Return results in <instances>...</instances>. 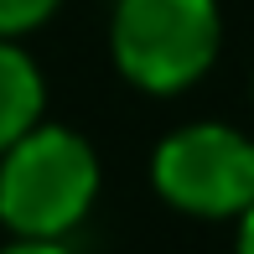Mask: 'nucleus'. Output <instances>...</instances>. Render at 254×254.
<instances>
[{
  "mask_svg": "<svg viewBox=\"0 0 254 254\" xmlns=\"http://www.w3.org/2000/svg\"><path fill=\"white\" fill-rule=\"evenodd\" d=\"M99 202V151L67 125L37 120L0 151V223L10 239L67 244Z\"/></svg>",
  "mask_w": 254,
  "mask_h": 254,
  "instance_id": "f257e3e1",
  "label": "nucleus"
},
{
  "mask_svg": "<svg viewBox=\"0 0 254 254\" xmlns=\"http://www.w3.org/2000/svg\"><path fill=\"white\" fill-rule=\"evenodd\" d=\"M0 254H73L67 244H52V239H10Z\"/></svg>",
  "mask_w": 254,
  "mask_h": 254,
  "instance_id": "423d86ee",
  "label": "nucleus"
},
{
  "mask_svg": "<svg viewBox=\"0 0 254 254\" xmlns=\"http://www.w3.org/2000/svg\"><path fill=\"white\" fill-rule=\"evenodd\" d=\"M47 109V78L21 42L0 37V151L16 145Z\"/></svg>",
  "mask_w": 254,
  "mask_h": 254,
  "instance_id": "20e7f679",
  "label": "nucleus"
},
{
  "mask_svg": "<svg viewBox=\"0 0 254 254\" xmlns=\"http://www.w3.org/2000/svg\"><path fill=\"white\" fill-rule=\"evenodd\" d=\"M151 187L187 218L239 223L254 207V135L228 120H197L161 135L151 151Z\"/></svg>",
  "mask_w": 254,
  "mask_h": 254,
  "instance_id": "7ed1b4c3",
  "label": "nucleus"
},
{
  "mask_svg": "<svg viewBox=\"0 0 254 254\" xmlns=\"http://www.w3.org/2000/svg\"><path fill=\"white\" fill-rule=\"evenodd\" d=\"M234 254H254V207L239 218V239H234Z\"/></svg>",
  "mask_w": 254,
  "mask_h": 254,
  "instance_id": "0eeeda50",
  "label": "nucleus"
},
{
  "mask_svg": "<svg viewBox=\"0 0 254 254\" xmlns=\"http://www.w3.org/2000/svg\"><path fill=\"white\" fill-rule=\"evenodd\" d=\"M223 47L218 0H114L109 57L125 83L171 99L202 83Z\"/></svg>",
  "mask_w": 254,
  "mask_h": 254,
  "instance_id": "f03ea898",
  "label": "nucleus"
},
{
  "mask_svg": "<svg viewBox=\"0 0 254 254\" xmlns=\"http://www.w3.org/2000/svg\"><path fill=\"white\" fill-rule=\"evenodd\" d=\"M57 5H63V0H0V37L21 42L26 31L47 26L57 16Z\"/></svg>",
  "mask_w": 254,
  "mask_h": 254,
  "instance_id": "39448f33",
  "label": "nucleus"
}]
</instances>
